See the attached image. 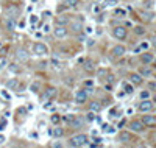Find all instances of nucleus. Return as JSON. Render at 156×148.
Returning <instances> with one entry per match:
<instances>
[{
    "instance_id": "1",
    "label": "nucleus",
    "mask_w": 156,
    "mask_h": 148,
    "mask_svg": "<svg viewBox=\"0 0 156 148\" xmlns=\"http://www.w3.org/2000/svg\"><path fill=\"white\" fill-rule=\"evenodd\" d=\"M89 142V137L86 134H77L70 139V145L72 146H84Z\"/></svg>"
},
{
    "instance_id": "2",
    "label": "nucleus",
    "mask_w": 156,
    "mask_h": 148,
    "mask_svg": "<svg viewBox=\"0 0 156 148\" xmlns=\"http://www.w3.org/2000/svg\"><path fill=\"white\" fill-rule=\"evenodd\" d=\"M33 53L36 55V56H45V55L49 53V49H47V45H45V44L36 42L33 45Z\"/></svg>"
},
{
    "instance_id": "3",
    "label": "nucleus",
    "mask_w": 156,
    "mask_h": 148,
    "mask_svg": "<svg viewBox=\"0 0 156 148\" xmlns=\"http://www.w3.org/2000/svg\"><path fill=\"white\" fill-rule=\"evenodd\" d=\"M86 101H88V92H86L84 89L77 90V94H75V103H78V105H84Z\"/></svg>"
},
{
    "instance_id": "4",
    "label": "nucleus",
    "mask_w": 156,
    "mask_h": 148,
    "mask_svg": "<svg viewBox=\"0 0 156 148\" xmlns=\"http://www.w3.org/2000/svg\"><path fill=\"white\" fill-rule=\"evenodd\" d=\"M151 109H153V101L148 100V98H144L139 103V111L141 112H150Z\"/></svg>"
},
{
    "instance_id": "5",
    "label": "nucleus",
    "mask_w": 156,
    "mask_h": 148,
    "mask_svg": "<svg viewBox=\"0 0 156 148\" xmlns=\"http://www.w3.org/2000/svg\"><path fill=\"white\" fill-rule=\"evenodd\" d=\"M113 34H114V38L122 41V39L126 38V28H125V27H114V28H113Z\"/></svg>"
},
{
    "instance_id": "6",
    "label": "nucleus",
    "mask_w": 156,
    "mask_h": 148,
    "mask_svg": "<svg viewBox=\"0 0 156 148\" xmlns=\"http://www.w3.org/2000/svg\"><path fill=\"white\" fill-rule=\"evenodd\" d=\"M130 128H131L133 133H142L144 128H145V125H144L142 120H133V122L130 123Z\"/></svg>"
},
{
    "instance_id": "7",
    "label": "nucleus",
    "mask_w": 156,
    "mask_h": 148,
    "mask_svg": "<svg viewBox=\"0 0 156 148\" xmlns=\"http://www.w3.org/2000/svg\"><path fill=\"white\" fill-rule=\"evenodd\" d=\"M28 56H30V53H28V50H25V49H19L16 52V59L21 61V62L28 61Z\"/></svg>"
},
{
    "instance_id": "8",
    "label": "nucleus",
    "mask_w": 156,
    "mask_h": 148,
    "mask_svg": "<svg viewBox=\"0 0 156 148\" xmlns=\"http://www.w3.org/2000/svg\"><path fill=\"white\" fill-rule=\"evenodd\" d=\"M55 36H56L58 39H64L67 36V28L62 25H56V28H55Z\"/></svg>"
},
{
    "instance_id": "9",
    "label": "nucleus",
    "mask_w": 156,
    "mask_h": 148,
    "mask_svg": "<svg viewBox=\"0 0 156 148\" xmlns=\"http://www.w3.org/2000/svg\"><path fill=\"white\" fill-rule=\"evenodd\" d=\"M125 52H126V49L123 47V45H116V47L113 49V56L114 58H120V56L125 55Z\"/></svg>"
},
{
    "instance_id": "10",
    "label": "nucleus",
    "mask_w": 156,
    "mask_h": 148,
    "mask_svg": "<svg viewBox=\"0 0 156 148\" xmlns=\"http://www.w3.org/2000/svg\"><path fill=\"white\" fill-rule=\"evenodd\" d=\"M153 55L151 53H148V52H145V53H142L141 55V62L144 64V66H147V64H151L153 62Z\"/></svg>"
},
{
    "instance_id": "11",
    "label": "nucleus",
    "mask_w": 156,
    "mask_h": 148,
    "mask_svg": "<svg viewBox=\"0 0 156 148\" xmlns=\"http://www.w3.org/2000/svg\"><path fill=\"white\" fill-rule=\"evenodd\" d=\"M119 140H120L122 143H128L131 140V134L128 131H120V133H119Z\"/></svg>"
},
{
    "instance_id": "12",
    "label": "nucleus",
    "mask_w": 156,
    "mask_h": 148,
    "mask_svg": "<svg viewBox=\"0 0 156 148\" xmlns=\"http://www.w3.org/2000/svg\"><path fill=\"white\" fill-rule=\"evenodd\" d=\"M130 80H131L133 84H142L144 77L141 75V73H131V75H130Z\"/></svg>"
},
{
    "instance_id": "13",
    "label": "nucleus",
    "mask_w": 156,
    "mask_h": 148,
    "mask_svg": "<svg viewBox=\"0 0 156 148\" xmlns=\"http://www.w3.org/2000/svg\"><path fill=\"white\" fill-rule=\"evenodd\" d=\"M142 122H144V125H147V126H153V125H156V117H154V115H144Z\"/></svg>"
},
{
    "instance_id": "14",
    "label": "nucleus",
    "mask_w": 156,
    "mask_h": 148,
    "mask_svg": "<svg viewBox=\"0 0 156 148\" xmlns=\"http://www.w3.org/2000/svg\"><path fill=\"white\" fill-rule=\"evenodd\" d=\"M84 125V118L81 117V115H75V118H73V122H72V126H75V128H81Z\"/></svg>"
},
{
    "instance_id": "15",
    "label": "nucleus",
    "mask_w": 156,
    "mask_h": 148,
    "mask_svg": "<svg viewBox=\"0 0 156 148\" xmlns=\"http://www.w3.org/2000/svg\"><path fill=\"white\" fill-rule=\"evenodd\" d=\"M49 134L50 136H53V137H61L62 134H64V129L62 128H53V129H50V131H49Z\"/></svg>"
},
{
    "instance_id": "16",
    "label": "nucleus",
    "mask_w": 156,
    "mask_h": 148,
    "mask_svg": "<svg viewBox=\"0 0 156 148\" xmlns=\"http://www.w3.org/2000/svg\"><path fill=\"white\" fill-rule=\"evenodd\" d=\"M17 11H19V10H17V8H14L13 5L10 6V8H8V13H6V16H8V19H14V14H17Z\"/></svg>"
},
{
    "instance_id": "17",
    "label": "nucleus",
    "mask_w": 156,
    "mask_h": 148,
    "mask_svg": "<svg viewBox=\"0 0 156 148\" xmlns=\"http://www.w3.org/2000/svg\"><path fill=\"white\" fill-rule=\"evenodd\" d=\"M6 87L8 89H17V87H19V81H17L16 78H13V80H10L6 83Z\"/></svg>"
},
{
    "instance_id": "18",
    "label": "nucleus",
    "mask_w": 156,
    "mask_h": 148,
    "mask_svg": "<svg viewBox=\"0 0 156 148\" xmlns=\"http://www.w3.org/2000/svg\"><path fill=\"white\" fill-rule=\"evenodd\" d=\"M67 24H69V17H67V16H59V17H58L56 25H62V27H66Z\"/></svg>"
},
{
    "instance_id": "19",
    "label": "nucleus",
    "mask_w": 156,
    "mask_h": 148,
    "mask_svg": "<svg viewBox=\"0 0 156 148\" xmlns=\"http://www.w3.org/2000/svg\"><path fill=\"white\" fill-rule=\"evenodd\" d=\"M73 118H75V115L73 114H67V115H64V117H61V120L64 123H67V125H72V122H73Z\"/></svg>"
},
{
    "instance_id": "20",
    "label": "nucleus",
    "mask_w": 156,
    "mask_h": 148,
    "mask_svg": "<svg viewBox=\"0 0 156 148\" xmlns=\"http://www.w3.org/2000/svg\"><path fill=\"white\" fill-rule=\"evenodd\" d=\"M142 19H144L145 22H151V20H153V13L144 11V13H142Z\"/></svg>"
},
{
    "instance_id": "21",
    "label": "nucleus",
    "mask_w": 156,
    "mask_h": 148,
    "mask_svg": "<svg viewBox=\"0 0 156 148\" xmlns=\"http://www.w3.org/2000/svg\"><path fill=\"white\" fill-rule=\"evenodd\" d=\"M89 109H91V111H94V112H97V111L102 109V105H100L98 101H92V103L89 105Z\"/></svg>"
},
{
    "instance_id": "22",
    "label": "nucleus",
    "mask_w": 156,
    "mask_h": 148,
    "mask_svg": "<svg viewBox=\"0 0 156 148\" xmlns=\"http://www.w3.org/2000/svg\"><path fill=\"white\" fill-rule=\"evenodd\" d=\"M55 95H56V89H55V87H49L44 97H45V98H52V97H55Z\"/></svg>"
},
{
    "instance_id": "23",
    "label": "nucleus",
    "mask_w": 156,
    "mask_h": 148,
    "mask_svg": "<svg viewBox=\"0 0 156 148\" xmlns=\"http://www.w3.org/2000/svg\"><path fill=\"white\" fill-rule=\"evenodd\" d=\"M50 66L55 67V69H59V67H61V61L56 59V58H52V59H50Z\"/></svg>"
},
{
    "instance_id": "24",
    "label": "nucleus",
    "mask_w": 156,
    "mask_h": 148,
    "mask_svg": "<svg viewBox=\"0 0 156 148\" xmlns=\"http://www.w3.org/2000/svg\"><path fill=\"white\" fill-rule=\"evenodd\" d=\"M134 33L137 36H142V34H145V28H144L142 25H137V27H134Z\"/></svg>"
},
{
    "instance_id": "25",
    "label": "nucleus",
    "mask_w": 156,
    "mask_h": 148,
    "mask_svg": "<svg viewBox=\"0 0 156 148\" xmlns=\"http://www.w3.org/2000/svg\"><path fill=\"white\" fill-rule=\"evenodd\" d=\"M139 73H141L142 77H150V75H151V70H150L148 67H142V69L139 70Z\"/></svg>"
},
{
    "instance_id": "26",
    "label": "nucleus",
    "mask_w": 156,
    "mask_h": 148,
    "mask_svg": "<svg viewBox=\"0 0 156 148\" xmlns=\"http://www.w3.org/2000/svg\"><path fill=\"white\" fill-rule=\"evenodd\" d=\"M70 27H72V30L75 31V33H80V31H81V22H73Z\"/></svg>"
},
{
    "instance_id": "27",
    "label": "nucleus",
    "mask_w": 156,
    "mask_h": 148,
    "mask_svg": "<svg viewBox=\"0 0 156 148\" xmlns=\"http://www.w3.org/2000/svg\"><path fill=\"white\" fill-rule=\"evenodd\" d=\"M64 3H66L67 6H70V8H75L80 2H78V0H64Z\"/></svg>"
},
{
    "instance_id": "28",
    "label": "nucleus",
    "mask_w": 156,
    "mask_h": 148,
    "mask_svg": "<svg viewBox=\"0 0 156 148\" xmlns=\"http://www.w3.org/2000/svg\"><path fill=\"white\" fill-rule=\"evenodd\" d=\"M59 120H61V117H59L58 114H53V115L50 117V122H52L53 125H58V123H59Z\"/></svg>"
},
{
    "instance_id": "29",
    "label": "nucleus",
    "mask_w": 156,
    "mask_h": 148,
    "mask_svg": "<svg viewBox=\"0 0 156 148\" xmlns=\"http://www.w3.org/2000/svg\"><path fill=\"white\" fill-rule=\"evenodd\" d=\"M86 120H88V122H94V120H95V112H94V111H89L88 115H86Z\"/></svg>"
},
{
    "instance_id": "30",
    "label": "nucleus",
    "mask_w": 156,
    "mask_h": 148,
    "mask_svg": "<svg viewBox=\"0 0 156 148\" xmlns=\"http://www.w3.org/2000/svg\"><path fill=\"white\" fill-rule=\"evenodd\" d=\"M84 69L89 70V72H92V70H94V62H92V61H86V62H84Z\"/></svg>"
},
{
    "instance_id": "31",
    "label": "nucleus",
    "mask_w": 156,
    "mask_h": 148,
    "mask_svg": "<svg viewBox=\"0 0 156 148\" xmlns=\"http://www.w3.org/2000/svg\"><path fill=\"white\" fill-rule=\"evenodd\" d=\"M8 69H10V72H19V70H21V67H19V66H17V64H14V62H13V64H11V66H10V67H8Z\"/></svg>"
},
{
    "instance_id": "32",
    "label": "nucleus",
    "mask_w": 156,
    "mask_h": 148,
    "mask_svg": "<svg viewBox=\"0 0 156 148\" xmlns=\"http://www.w3.org/2000/svg\"><path fill=\"white\" fill-rule=\"evenodd\" d=\"M150 97V92L148 90H144V92H141V98L144 100V98H148Z\"/></svg>"
},
{
    "instance_id": "33",
    "label": "nucleus",
    "mask_w": 156,
    "mask_h": 148,
    "mask_svg": "<svg viewBox=\"0 0 156 148\" xmlns=\"http://www.w3.org/2000/svg\"><path fill=\"white\" fill-rule=\"evenodd\" d=\"M38 87H39V83H33V84H31V92H38Z\"/></svg>"
},
{
    "instance_id": "34",
    "label": "nucleus",
    "mask_w": 156,
    "mask_h": 148,
    "mask_svg": "<svg viewBox=\"0 0 156 148\" xmlns=\"http://www.w3.org/2000/svg\"><path fill=\"white\" fill-rule=\"evenodd\" d=\"M125 92H126V94H133V86L125 84Z\"/></svg>"
},
{
    "instance_id": "35",
    "label": "nucleus",
    "mask_w": 156,
    "mask_h": 148,
    "mask_svg": "<svg viewBox=\"0 0 156 148\" xmlns=\"http://www.w3.org/2000/svg\"><path fill=\"white\" fill-rule=\"evenodd\" d=\"M114 14H116V16H119V17H123V16H125V11H123V10H116V11H114Z\"/></svg>"
},
{
    "instance_id": "36",
    "label": "nucleus",
    "mask_w": 156,
    "mask_h": 148,
    "mask_svg": "<svg viewBox=\"0 0 156 148\" xmlns=\"http://www.w3.org/2000/svg\"><path fill=\"white\" fill-rule=\"evenodd\" d=\"M5 126H6V118L0 120V131H2V129H5Z\"/></svg>"
},
{
    "instance_id": "37",
    "label": "nucleus",
    "mask_w": 156,
    "mask_h": 148,
    "mask_svg": "<svg viewBox=\"0 0 156 148\" xmlns=\"http://www.w3.org/2000/svg\"><path fill=\"white\" fill-rule=\"evenodd\" d=\"M95 42H94V39H88V47H92Z\"/></svg>"
},
{
    "instance_id": "38",
    "label": "nucleus",
    "mask_w": 156,
    "mask_h": 148,
    "mask_svg": "<svg viewBox=\"0 0 156 148\" xmlns=\"http://www.w3.org/2000/svg\"><path fill=\"white\" fill-rule=\"evenodd\" d=\"M151 45L156 49V36H153V38H151Z\"/></svg>"
},
{
    "instance_id": "39",
    "label": "nucleus",
    "mask_w": 156,
    "mask_h": 148,
    "mask_svg": "<svg viewBox=\"0 0 156 148\" xmlns=\"http://www.w3.org/2000/svg\"><path fill=\"white\" fill-rule=\"evenodd\" d=\"M150 89H156V83H154V81L150 83Z\"/></svg>"
},
{
    "instance_id": "40",
    "label": "nucleus",
    "mask_w": 156,
    "mask_h": 148,
    "mask_svg": "<svg viewBox=\"0 0 156 148\" xmlns=\"http://www.w3.org/2000/svg\"><path fill=\"white\" fill-rule=\"evenodd\" d=\"M86 33H92V27H86Z\"/></svg>"
},
{
    "instance_id": "41",
    "label": "nucleus",
    "mask_w": 156,
    "mask_h": 148,
    "mask_svg": "<svg viewBox=\"0 0 156 148\" xmlns=\"http://www.w3.org/2000/svg\"><path fill=\"white\" fill-rule=\"evenodd\" d=\"M5 64H6V61H5V59H2V61H0V69H2V67L5 66Z\"/></svg>"
},
{
    "instance_id": "42",
    "label": "nucleus",
    "mask_w": 156,
    "mask_h": 148,
    "mask_svg": "<svg viewBox=\"0 0 156 148\" xmlns=\"http://www.w3.org/2000/svg\"><path fill=\"white\" fill-rule=\"evenodd\" d=\"M52 146H55V148H59V146H62V143H58V142H56V143H53Z\"/></svg>"
},
{
    "instance_id": "43",
    "label": "nucleus",
    "mask_w": 156,
    "mask_h": 148,
    "mask_svg": "<svg viewBox=\"0 0 156 148\" xmlns=\"http://www.w3.org/2000/svg\"><path fill=\"white\" fill-rule=\"evenodd\" d=\"M78 39H80V42H83V41H84V36H83V34H80V36H78Z\"/></svg>"
},
{
    "instance_id": "44",
    "label": "nucleus",
    "mask_w": 156,
    "mask_h": 148,
    "mask_svg": "<svg viewBox=\"0 0 156 148\" xmlns=\"http://www.w3.org/2000/svg\"><path fill=\"white\" fill-rule=\"evenodd\" d=\"M44 31H45V33H49V31H50V27H49V25H45V28H44Z\"/></svg>"
},
{
    "instance_id": "45",
    "label": "nucleus",
    "mask_w": 156,
    "mask_h": 148,
    "mask_svg": "<svg viewBox=\"0 0 156 148\" xmlns=\"http://www.w3.org/2000/svg\"><path fill=\"white\" fill-rule=\"evenodd\" d=\"M3 142H5V137H3V136H0V143H3Z\"/></svg>"
},
{
    "instance_id": "46",
    "label": "nucleus",
    "mask_w": 156,
    "mask_h": 148,
    "mask_svg": "<svg viewBox=\"0 0 156 148\" xmlns=\"http://www.w3.org/2000/svg\"><path fill=\"white\" fill-rule=\"evenodd\" d=\"M153 103H156V94H154V97H153Z\"/></svg>"
},
{
    "instance_id": "47",
    "label": "nucleus",
    "mask_w": 156,
    "mask_h": 148,
    "mask_svg": "<svg viewBox=\"0 0 156 148\" xmlns=\"http://www.w3.org/2000/svg\"><path fill=\"white\" fill-rule=\"evenodd\" d=\"M153 64H154V67H156V58H153Z\"/></svg>"
},
{
    "instance_id": "48",
    "label": "nucleus",
    "mask_w": 156,
    "mask_h": 148,
    "mask_svg": "<svg viewBox=\"0 0 156 148\" xmlns=\"http://www.w3.org/2000/svg\"><path fill=\"white\" fill-rule=\"evenodd\" d=\"M0 45H2V42H0Z\"/></svg>"
}]
</instances>
